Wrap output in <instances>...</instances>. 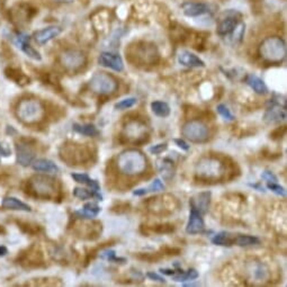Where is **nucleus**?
<instances>
[{"instance_id":"nucleus-1","label":"nucleus","mask_w":287,"mask_h":287,"mask_svg":"<svg viewBox=\"0 0 287 287\" xmlns=\"http://www.w3.org/2000/svg\"><path fill=\"white\" fill-rule=\"evenodd\" d=\"M117 167L121 173L128 176L141 175L147 169V159L142 152L135 149L123 151L117 158Z\"/></svg>"},{"instance_id":"nucleus-2","label":"nucleus","mask_w":287,"mask_h":287,"mask_svg":"<svg viewBox=\"0 0 287 287\" xmlns=\"http://www.w3.org/2000/svg\"><path fill=\"white\" fill-rule=\"evenodd\" d=\"M259 53L264 60L268 62H281L286 57V44L281 37H267L260 44Z\"/></svg>"},{"instance_id":"nucleus-3","label":"nucleus","mask_w":287,"mask_h":287,"mask_svg":"<svg viewBox=\"0 0 287 287\" xmlns=\"http://www.w3.org/2000/svg\"><path fill=\"white\" fill-rule=\"evenodd\" d=\"M17 117L26 123V124H33L42 120L44 116V107L39 100L35 99H25L18 104L16 110Z\"/></svg>"},{"instance_id":"nucleus-4","label":"nucleus","mask_w":287,"mask_h":287,"mask_svg":"<svg viewBox=\"0 0 287 287\" xmlns=\"http://www.w3.org/2000/svg\"><path fill=\"white\" fill-rule=\"evenodd\" d=\"M28 191L40 199H53L57 195L55 180L46 176H34L28 181Z\"/></svg>"},{"instance_id":"nucleus-5","label":"nucleus","mask_w":287,"mask_h":287,"mask_svg":"<svg viewBox=\"0 0 287 287\" xmlns=\"http://www.w3.org/2000/svg\"><path fill=\"white\" fill-rule=\"evenodd\" d=\"M91 90L100 95H110L117 88V83L110 74L106 72H97L89 81Z\"/></svg>"},{"instance_id":"nucleus-6","label":"nucleus","mask_w":287,"mask_h":287,"mask_svg":"<svg viewBox=\"0 0 287 287\" xmlns=\"http://www.w3.org/2000/svg\"><path fill=\"white\" fill-rule=\"evenodd\" d=\"M182 135L194 143H203L208 139L207 126L200 121H189L182 126Z\"/></svg>"},{"instance_id":"nucleus-7","label":"nucleus","mask_w":287,"mask_h":287,"mask_svg":"<svg viewBox=\"0 0 287 287\" xmlns=\"http://www.w3.org/2000/svg\"><path fill=\"white\" fill-rule=\"evenodd\" d=\"M60 62L68 71H77L85 66L86 55L81 51L68 50L60 55Z\"/></svg>"},{"instance_id":"nucleus-8","label":"nucleus","mask_w":287,"mask_h":287,"mask_svg":"<svg viewBox=\"0 0 287 287\" xmlns=\"http://www.w3.org/2000/svg\"><path fill=\"white\" fill-rule=\"evenodd\" d=\"M286 120V104H281L277 100H271V105L265 113L264 121L268 124H274Z\"/></svg>"},{"instance_id":"nucleus-9","label":"nucleus","mask_w":287,"mask_h":287,"mask_svg":"<svg viewBox=\"0 0 287 287\" xmlns=\"http://www.w3.org/2000/svg\"><path fill=\"white\" fill-rule=\"evenodd\" d=\"M35 159V150L32 145L25 142H20L16 145V160L18 165L28 167Z\"/></svg>"},{"instance_id":"nucleus-10","label":"nucleus","mask_w":287,"mask_h":287,"mask_svg":"<svg viewBox=\"0 0 287 287\" xmlns=\"http://www.w3.org/2000/svg\"><path fill=\"white\" fill-rule=\"evenodd\" d=\"M14 42L17 45V47H20L28 58H31L35 61L42 60V57H41L40 52L35 50V48L29 44V36L23 34V33H18V34H16V36H15Z\"/></svg>"},{"instance_id":"nucleus-11","label":"nucleus","mask_w":287,"mask_h":287,"mask_svg":"<svg viewBox=\"0 0 287 287\" xmlns=\"http://www.w3.org/2000/svg\"><path fill=\"white\" fill-rule=\"evenodd\" d=\"M98 62L100 66H105V68H110L114 71L121 72L124 70V62H123L122 58L116 53H110V52H103L99 55Z\"/></svg>"},{"instance_id":"nucleus-12","label":"nucleus","mask_w":287,"mask_h":287,"mask_svg":"<svg viewBox=\"0 0 287 287\" xmlns=\"http://www.w3.org/2000/svg\"><path fill=\"white\" fill-rule=\"evenodd\" d=\"M62 33V27L60 26H50V27H45L43 29H40L34 33L35 42L40 45H45L46 43L50 42L54 39V37L59 36Z\"/></svg>"},{"instance_id":"nucleus-13","label":"nucleus","mask_w":287,"mask_h":287,"mask_svg":"<svg viewBox=\"0 0 287 287\" xmlns=\"http://www.w3.org/2000/svg\"><path fill=\"white\" fill-rule=\"evenodd\" d=\"M203 214H200L199 211L191 210V214H189V220L187 225H186V232L188 234H197L203 232L205 229Z\"/></svg>"},{"instance_id":"nucleus-14","label":"nucleus","mask_w":287,"mask_h":287,"mask_svg":"<svg viewBox=\"0 0 287 287\" xmlns=\"http://www.w3.org/2000/svg\"><path fill=\"white\" fill-rule=\"evenodd\" d=\"M211 192L199 193L191 199V208L199 211L200 214H206L211 204Z\"/></svg>"},{"instance_id":"nucleus-15","label":"nucleus","mask_w":287,"mask_h":287,"mask_svg":"<svg viewBox=\"0 0 287 287\" xmlns=\"http://www.w3.org/2000/svg\"><path fill=\"white\" fill-rule=\"evenodd\" d=\"M181 9L185 16L187 17L202 16V15L210 12V7L203 2H184L181 5Z\"/></svg>"},{"instance_id":"nucleus-16","label":"nucleus","mask_w":287,"mask_h":287,"mask_svg":"<svg viewBox=\"0 0 287 287\" xmlns=\"http://www.w3.org/2000/svg\"><path fill=\"white\" fill-rule=\"evenodd\" d=\"M178 62L187 68H204L205 62L189 51H182L178 54Z\"/></svg>"},{"instance_id":"nucleus-17","label":"nucleus","mask_w":287,"mask_h":287,"mask_svg":"<svg viewBox=\"0 0 287 287\" xmlns=\"http://www.w3.org/2000/svg\"><path fill=\"white\" fill-rule=\"evenodd\" d=\"M1 206L6 210H12V211H22V212H31L32 208L29 205H27L24 202H22L16 197H5L1 202Z\"/></svg>"},{"instance_id":"nucleus-18","label":"nucleus","mask_w":287,"mask_h":287,"mask_svg":"<svg viewBox=\"0 0 287 287\" xmlns=\"http://www.w3.org/2000/svg\"><path fill=\"white\" fill-rule=\"evenodd\" d=\"M32 168L37 173L53 174L58 173L59 167L53 161L48 159H37L32 162Z\"/></svg>"},{"instance_id":"nucleus-19","label":"nucleus","mask_w":287,"mask_h":287,"mask_svg":"<svg viewBox=\"0 0 287 287\" xmlns=\"http://www.w3.org/2000/svg\"><path fill=\"white\" fill-rule=\"evenodd\" d=\"M245 83L250 87L256 94L258 95H266L268 92V88L265 81L259 78L256 74H248L247 78H245Z\"/></svg>"},{"instance_id":"nucleus-20","label":"nucleus","mask_w":287,"mask_h":287,"mask_svg":"<svg viewBox=\"0 0 287 287\" xmlns=\"http://www.w3.org/2000/svg\"><path fill=\"white\" fill-rule=\"evenodd\" d=\"M100 211H102V208H100L98 205L96 203H87L85 204V206L81 208V210H78L74 212V215H77L78 218L80 219H85V220H91V219H95L98 216V214L100 213Z\"/></svg>"},{"instance_id":"nucleus-21","label":"nucleus","mask_w":287,"mask_h":287,"mask_svg":"<svg viewBox=\"0 0 287 287\" xmlns=\"http://www.w3.org/2000/svg\"><path fill=\"white\" fill-rule=\"evenodd\" d=\"M238 24H239V22H238L236 16H226L220 22L218 26V34L222 36L230 35L231 33H233Z\"/></svg>"},{"instance_id":"nucleus-22","label":"nucleus","mask_w":287,"mask_h":287,"mask_svg":"<svg viewBox=\"0 0 287 287\" xmlns=\"http://www.w3.org/2000/svg\"><path fill=\"white\" fill-rule=\"evenodd\" d=\"M73 196L81 200L89 199H96L97 200H103V196L100 192L92 191V189H86L83 187H76L73 189Z\"/></svg>"},{"instance_id":"nucleus-23","label":"nucleus","mask_w":287,"mask_h":287,"mask_svg":"<svg viewBox=\"0 0 287 287\" xmlns=\"http://www.w3.org/2000/svg\"><path fill=\"white\" fill-rule=\"evenodd\" d=\"M71 178L76 182H79V184H83V185H87L89 188L92 189V191L100 192V186L98 184V181L95 179H91L87 174H71Z\"/></svg>"},{"instance_id":"nucleus-24","label":"nucleus","mask_w":287,"mask_h":287,"mask_svg":"<svg viewBox=\"0 0 287 287\" xmlns=\"http://www.w3.org/2000/svg\"><path fill=\"white\" fill-rule=\"evenodd\" d=\"M199 271L196 269H188L187 271H182L181 269H178L177 273L171 276V278H173V281L175 282H187V281H194V279H197L199 278Z\"/></svg>"},{"instance_id":"nucleus-25","label":"nucleus","mask_w":287,"mask_h":287,"mask_svg":"<svg viewBox=\"0 0 287 287\" xmlns=\"http://www.w3.org/2000/svg\"><path fill=\"white\" fill-rule=\"evenodd\" d=\"M212 242L216 245H221V247H230V245L234 244V238H232V236L226 231H222V232L215 234Z\"/></svg>"},{"instance_id":"nucleus-26","label":"nucleus","mask_w":287,"mask_h":287,"mask_svg":"<svg viewBox=\"0 0 287 287\" xmlns=\"http://www.w3.org/2000/svg\"><path fill=\"white\" fill-rule=\"evenodd\" d=\"M151 110L154 111V114L159 117H167L170 115V106L165 102H156L151 103Z\"/></svg>"},{"instance_id":"nucleus-27","label":"nucleus","mask_w":287,"mask_h":287,"mask_svg":"<svg viewBox=\"0 0 287 287\" xmlns=\"http://www.w3.org/2000/svg\"><path fill=\"white\" fill-rule=\"evenodd\" d=\"M159 170L163 176V178H166V179H170V178H173L175 175L174 162L168 158L161 160V163H159Z\"/></svg>"},{"instance_id":"nucleus-28","label":"nucleus","mask_w":287,"mask_h":287,"mask_svg":"<svg viewBox=\"0 0 287 287\" xmlns=\"http://www.w3.org/2000/svg\"><path fill=\"white\" fill-rule=\"evenodd\" d=\"M73 130L78 133L83 134V135H86V136H96L98 135L99 132L98 130H97L95 128V125L92 124H78V123H74L73 124Z\"/></svg>"},{"instance_id":"nucleus-29","label":"nucleus","mask_w":287,"mask_h":287,"mask_svg":"<svg viewBox=\"0 0 287 287\" xmlns=\"http://www.w3.org/2000/svg\"><path fill=\"white\" fill-rule=\"evenodd\" d=\"M260 240L257 237L252 236H238L234 238V244L239 245V247H248V245H255L259 244Z\"/></svg>"},{"instance_id":"nucleus-30","label":"nucleus","mask_w":287,"mask_h":287,"mask_svg":"<svg viewBox=\"0 0 287 287\" xmlns=\"http://www.w3.org/2000/svg\"><path fill=\"white\" fill-rule=\"evenodd\" d=\"M6 76L9 78V79L14 80L15 83L18 84V85H25V84H28L29 83V79L25 77L24 73H22L21 71H18V70H15V69H7L6 70Z\"/></svg>"},{"instance_id":"nucleus-31","label":"nucleus","mask_w":287,"mask_h":287,"mask_svg":"<svg viewBox=\"0 0 287 287\" xmlns=\"http://www.w3.org/2000/svg\"><path fill=\"white\" fill-rule=\"evenodd\" d=\"M99 257L102 259L108 260V262H115V263H121V264H124L126 262L125 258H117L116 252H115L114 250H110V249L100 252Z\"/></svg>"},{"instance_id":"nucleus-32","label":"nucleus","mask_w":287,"mask_h":287,"mask_svg":"<svg viewBox=\"0 0 287 287\" xmlns=\"http://www.w3.org/2000/svg\"><path fill=\"white\" fill-rule=\"evenodd\" d=\"M137 103V99L135 97H130V98L122 99L121 102L115 104V108L116 110H128V108L133 107Z\"/></svg>"},{"instance_id":"nucleus-33","label":"nucleus","mask_w":287,"mask_h":287,"mask_svg":"<svg viewBox=\"0 0 287 287\" xmlns=\"http://www.w3.org/2000/svg\"><path fill=\"white\" fill-rule=\"evenodd\" d=\"M267 188L269 191L273 192L276 195L281 196V197H286V191L284 187H282L281 185H278V182H267Z\"/></svg>"},{"instance_id":"nucleus-34","label":"nucleus","mask_w":287,"mask_h":287,"mask_svg":"<svg viewBox=\"0 0 287 287\" xmlns=\"http://www.w3.org/2000/svg\"><path fill=\"white\" fill-rule=\"evenodd\" d=\"M165 185H163V182L161 181V179H159V178H156L154 181H152V184L149 186L147 189V193H155V192H160V191H165Z\"/></svg>"},{"instance_id":"nucleus-35","label":"nucleus","mask_w":287,"mask_h":287,"mask_svg":"<svg viewBox=\"0 0 287 287\" xmlns=\"http://www.w3.org/2000/svg\"><path fill=\"white\" fill-rule=\"evenodd\" d=\"M218 111L219 114L224 118V120L230 121V122L234 121V116L232 115V113H231L229 108H227L225 105H223V104H220V105L218 106Z\"/></svg>"},{"instance_id":"nucleus-36","label":"nucleus","mask_w":287,"mask_h":287,"mask_svg":"<svg viewBox=\"0 0 287 287\" xmlns=\"http://www.w3.org/2000/svg\"><path fill=\"white\" fill-rule=\"evenodd\" d=\"M167 149H168L167 143H160L156 145H152V147L149 148V151H150L152 155H160L162 154L163 151H166Z\"/></svg>"},{"instance_id":"nucleus-37","label":"nucleus","mask_w":287,"mask_h":287,"mask_svg":"<svg viewBox=\"0 0 287 287\" xmlns=\"http://www.w3.org/2000/svg\"><path fill=\"white\" fill-rule=\"evenodd\" d=\"M0 155L5 156V158H8V156L12 155V149H10L9 144L3 142V141L0 142Z\"/></svg>"},{"instance_id":"nucleus-38","label":"nucleus","mask_w":287,"mask_h":287,"mask_svg":"<svg viewBox=\"0 0 287 287\" xmlns=\"http://www.w3.org/2000/svg\"><path fill=\"white\" fill-rule=\"evenodd\" d=\"M262 178L264 180H266L267 182H277L278 178L276 177V175L274 173H271L270 170H265L262 174Z\"/></svg>"},{"instance_id":"nucleus-39","label":"nucleus","mask_w":287,"mask_h":287,"mask_svg":"<svg viewBox=\"0 0 287 287\" xmlns=\"http://www.w3.org/2000/svg\"><path fill=\"white\" fill-rule=\"evenodd\" d=\"M174 142L176 143L178 145V147H179L181 149V150H184V151H188L189 149H191V145H189L187 142H186V141L181 140V139H175Z\"/></svg>"},{"instance_id":"nucleus-40","label":"nucleus","mask_w":287,"mask_h":287,"mask_svg":"<svg viewBox=\"0 0 287 287\" xmlns=\"http://www.w3.org/2000/svg\"><path fill=\"white\" fill-rule=\"evenodd\" d=\"M147 277L150 278L151 281H155V282H159V283H166V279L161 277V276L155 274V273H152V271H150V273L147 274Z\"/></svg>"},{"instance_id":"nucleus-41","label":"nucleus","mask_w":287,"mask_h":287,"mask_svg":"<svg viewBox=\"0 0 287 287\" xmlns=\"http://www.w3.org/2000/svg\"><path fill=\"white\" fill-rule=\"evenodd\" d=\"M159 271L163 275H168V276H173L177 273V270H174V269H168V268H160Z\"/></svg>"},{"instance_id":"nucleus-42","label":"nucleus","mask_w":287,"mask_h":287,"mask_svg":"<svg viewBox=\"0 0 287 287\" xmlns=\"http://www.w3.org/2000/svg\"><path fill=\"white\" fill-rule=\"evenodd\" d=\"M7 253H8V249H7L6 247H3V245H0V257L6 256Z\"/></svg>"},{"instance_id":"nucleus-43","label":"nucleus","mask_w":287,"mask_h":287,"mask_svg":"<svg viewBox=\"0 0 287 287\" xmlns=\"http://www.w3.org/2000/svg\"><path fill=\"white\" fill-rule=\"evenodd\" d=\"M250 186H251V187H253V188L258 189V191H259V192H265V189H264V187H262V186H260V185H258V184H257V185H252V184H250Z\"/></svg>"},{"instance_id":"nucleus-44","label":"nucleus","mask_w":287,"mask_h":287,"mask_svg":"<svg viewBox=\"0 0 287 287\" xmlns=\"http://www.w3.org/2000/svg\"><path fill=\"white\" fill-rule=\"evenodd\" d=\"M55 1H59V2H69V1H72V0H55Z\"/></svg>"}]
</instances>
